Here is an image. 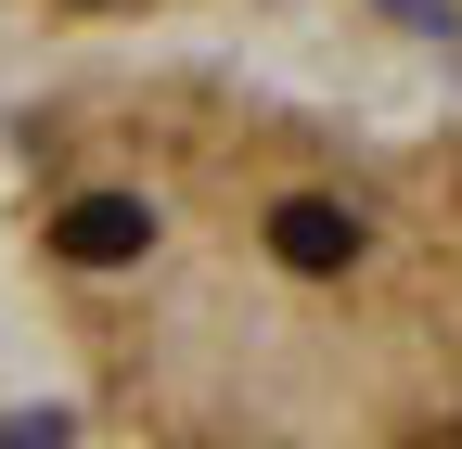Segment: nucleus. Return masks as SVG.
<instances>
[{"label": "nucleus", "mask_w": 462, "mask_h": 449, "mask_svg": "<svg viewBox=\"0 0 462 449\" xmlns=\"http://www.w3.org/2000/svg\"><path fill=\"white\" fill-rule=\"evenodd\" d=\"M51 244H65L78 270H129V257L154 244V206H142V193H78L65 218H51Z\"/></svg>", "instance_id": "obj_2"}, {"label": "nucleus", "mask_w": 462, "mask_h": 449, "mask_svg": "<svg viewBox=\"0 0 462 449\" xmlns=\"http://www.w3.org/2000/svg\"><path fill=\"white\" fill-rule=\"evenodd\" d=\"M270 257L309 270V283H334V270L360 257V218H346L334 193H282V206H270Z\"/></svg>", "instance_id": "obj_1"}]
</instances>
